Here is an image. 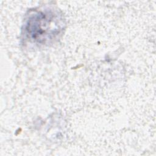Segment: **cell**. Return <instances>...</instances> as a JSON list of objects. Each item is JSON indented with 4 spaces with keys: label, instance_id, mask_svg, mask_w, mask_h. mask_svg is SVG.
<instances>
[{
    "label": "cell",
    "instance_id": "1",
    "mask_svg": "<svg viewBox=\"0 0 156 156\" xmlns=\"http://www.w3.org/2000/svg\"><path fill=\"white\" fill-rule=\"evenodd\" d=\"M63 27V20L58 13L48 9L35 10L26 20L23 35L31 43L44 44L55 39Z\"/></svg>",
    "mask_w": 156,
    "mask_h": 156
}]
</instances>
